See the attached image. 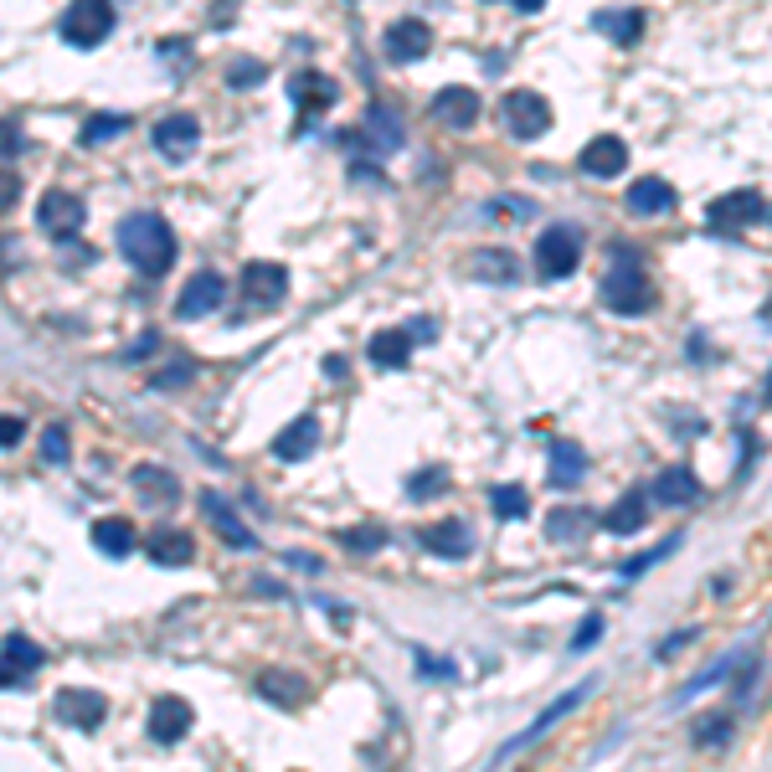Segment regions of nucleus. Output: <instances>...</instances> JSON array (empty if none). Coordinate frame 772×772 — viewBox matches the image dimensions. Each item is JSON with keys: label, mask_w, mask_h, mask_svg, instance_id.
I'll use <instances>...</instances> for the list:
<instances>
[{"label": "nucleus", "mask_w": 772, "mask_h": 772, "mask_svg": "<svg viewBox=\"0 0 772 772\" xmlns=\"http://www.w3.org/2000/svg\"><path fill=\"white\" fill-rule=\"evenodd\" d=\"M119 253L124 263H135V274L160 278L176 263V232L160 212H135L119 222Z\"/></svg>", "instance_id": "f257e3e1"}, {"label": "nucleus", "mask_w": 772, "mask_h": 772, "mask_svg": "<svg viewBox=\"0 0 772 772\" xmlns=\"http://www.w3.org/2000/svg\"><path fill=\"white\" fill-rule=\"evenodd\" d=\"M603 309H613V315H623V319L649 315L654 309V283L634 257H623V263L608 268V278H603Z\"/></svg>", "instance_id": "f03ea898"}, {"label": "nucleus", "mask_w": 772, "mask_h": 772, "mask_svg": "<svg viewBox=\"0 0 772 772\" xmlns=\"http://www.w3.org/2000/svg\"><path fill=\"white\" fill-rule=\"evenodd\" d=\"M114 31V0H73L62 16V41L67 47H103Z\"/></svg>", "instance_id": "7ed1b4c3"}, {"label": "nucleus", "mask_w": 772, "mask_h": 772, "mask_svg": "<svg viewBox=\"0 0 772 772\" xmlns=\"http://www.w3.org/2000/svg\"><path fill=\"white\" fill-rule=\"evenodd\" d=\"M577 263H582V238H577L572 227H546L535 238V268H541V278H572Z\"/></svg>", "instance_id": "20e7f679"}, {"label": "nucleus", "mask_w": 772, "mask_h": 772, "mask_svg": "<svg viewBox=\"0 0 772 772\" xmlns=\"http://www.w3.org/2000/svg\"><path fill=\"white\" fill-rule=\"evenodd\" d=\"M83 217H88V206H83V197H73V191H62V186H52V191H41L37 201V222L47 238H78L83 232Z\"/></svg>", "instance_id": "39448f33"}, {"label": "nucleus", "mask_w": 772, "mask_h": 772, "mask_svg": "<svg viewBox=\"0 0 772 772\" xmlns=\"http://www.w3.org/2000/svg\"><path fill=\"white\" fill-rule=\"evenodd\" d=\"M499 109H505V129H510L515 139H541L552 129V109H546V99L531 93V88H510V93L499 99Z\"/></svg>", "instance_id": "423d86ee"}, {"label": "nucleus", "mask_w": 772, "mask_h": 772, "mask_svg": "<svg viewBox=\"0 0 772 772\" xmlns=\"http://www.w3.org/2000/svg\"><path fill=\"white\" fill-rule=\"evenodd\" d=\"M587 695H593V685H577V691H567V695H556L552 706H546V711L535 716V721H531V726H526V732H520V736H510V742H505V747H499V757H495V768H499V762H510V757H515V752H526V747H531V742H541V736L552 732L556 721H561V716H572V711H577V706H582V700H587Z\"/></svg>", "instance_id": "0eeeda50"}, {"label": "nucleus", "mask_w": 772, "mask_h": 772, "mask_svg": "<svg viewBox=\"0 0 772 772\" xmlns=\"http://www.w3.org/2000/svg\"><path fill=\"white\" fill-rule=\"evenodd\" d=\"M52 711H58L62 726H78V732H99L103 716H109V695L103 691H58V700H52Z\"/></svg>", "instance_id": "6e6552de"}, {"label": "nucleus", "mask_w": 772, "mask_h": 772, "mask_svg": "<svg viewBox=\"0 0 772 772\" xmlns=\"http://www.w3.org/2000/svg\"><path fill=\"white\" fill-rule=\"evenodd\" d=\"M336 78H325V73H294L289 78V99H294L299 109V129H309V119L315 114H325V109H336Z\"/></svg>", "instance_id": "1a4fd4ad"}, {"label": "nucleus", "mask_w": 772, "mask_h": 772, "mask_svg": "<svg viewBox=\"0 0 772 772\" xmlns=\"http://www.w3.org/2000/svg\"><path fill=\"white\" fill-rule=\"evenodd\" d=\"M227 299V278L212 274V268H201L186 289H180L176 299V315L180 319H206V315H217V304Z\"/></svg>", "instance_id": "9d476101"}, {"label": "nucleus", "mask_w": 772, "mask_h": 772, "mask_svg": "<svg viewBox=\"0 0 772 772\" xmlns=\"http://www.w3.org/2000/svg\"><path fill=\"white\" fill-rule=\"evenodd\" d=\"M768 217V201L762 191H726V197H716L706 206V222L711 227H752V222Z\"/></svg>", "instance_id": "9b49d317"}, {"label": "nucleus", "mask_w": 772, "mask_h": 772, "mask_svg": "<svg viewBox=\"0 0 772 772\" xmlns=\"http://www.w3.org/2000/svg\"><path fill=\"white\" fill-rule=\"evenodd\" d=\"M577 165H582V176H593V180H613L629 170V144L618 135H597L587 139V150L577 155Z\"/></svg>", "instance_id": "f8f14e48"}, {"label": "nucleus", "mask_w": 772, "mask_h": 772, "mask_svg": "<svg viewBox=\"0 0 772 772\" xmlns=\"http://www.w3.org/2000/svg\"><path fill=\"white\" fill-rule=\"evenodd\" d=\"M283 294H289L283 263H248V268H242V299H248L253 309H274Z\"/></svg>", "instance_id": "ddd939ff"}, {"label": "nucleus", "mask_w": 772, "mask_h": 772, "mask_svg": "<svg viewBox=\"0 0 772 772\" xmlns=\"http://www.w3.org/2000/svg\"><path fill=\"white\" fill-rule=\"evenodd\" d=\"M197 144H201V124L197 114H165V119L155 124V150L165 160H191L197 155Z\"/></svg>", "instance_id": "4468645a"}, {"label": "nucleus", "mask_w": 772, "mask_h": 772, "mask_svg": "<svg viewBox=\"0 0 772 772\" xmlns=\"http://www.w3.org/2000/svg\"><path fill=\"white\" fill-rule=\"evenodd\" d=\"M433 52V26L417 16H402L396 26H387V58L392 62H422Z\"/></svg>", "instance_id": "2eb2a0df"}, {"label": "nucleus", "mask_w": 772, "mask_h": 772, "mask_svg": "<svg viewBox=\"0 0 772 772\" xmlns=\"http://www.w3.org/2000/svg\"><path fill=\"white\" fill-rule=\"evenodd\" d=\"M191 721H197V711L180 695H160L155 706H150V736H155L160 747H176L180 736L191 732Z\"/></svg>", "instance_id": "dca6fc26"}, {"label": "nucleus", "mask_w": 772, "mask_h": 772, "mask_svg": "<svg viewBox=\"0 0 772 772\" xmlns=\"http://www.w3.org/2000/svg\"><path fill=\"white\" fill-rule=\"evenodd\" d=\"M201 510H206V520H212V531L227 541V546H242V552H257V535L242 526V515L227 505V499L217 495V490H201Z\"/></svg>", "instance_id": "f3484780"}, {"label": "nucleus", "mask_w": 772, "mask_h": 772, "mask_svg": "<svg viewBox=\"0 0 772 772\" xmlns=\"http://www.w3.org/2000/svg\"><path fill=\"white\" fill-rule=\"evenodd\" d=\"M417 541H422V552L448 556V561H458V556L474 552V531H469L464 520H433V526H422V531H417Z\"/></svg>", "instance_id": "a211bd4d"}, {"label": "nucleus", "mask_w": 772, "mask_h": 772, "mask_svg": "<svg viewBox=\"0 0 772 772\" xmlns=\"http://www.w3.org/2000/svg\"><path fill=\"white\" fill-rule=\"evenodd\" d=\"M695 495H700V484H695V474L685 464L659 469L649 484V505H665V510H685V505H695Z\"/></svg>", "instance_id": "6ab92c4d"}, {"label": "nucleus", "mask_w": 772, "mask_h": 772, "mask_svg": "<svg viewBox=\"0 0 772 772\" xmlns=\"http://www.w3.org/2000/svg\"><path fill=\"white\" fill-rule=\"evenodd\" d=\"M315 448H319V417H294L274 438V458H283V464H299V458H309Z\"/></svg>", "instance_id": "aec40b11"}, {"label": "nucleus", "mask_w": 772, "mask_h": 772, "mask_svg": "<svg viewBox=\"0 0 772 772\" xmlns=\"http://www.w3.org/2000/svg\"><path fill=\"white\" fill-rule=\"evenodd\" d=\"M644 520H649V490H644V484L623 490V495H618V505H608V515H603L608 535H634Z\"/></svg>", "instance_id": "412c9836"}, {"label": "nucleus", "mask_w": 772, "mask_h": 772, "mask_svg": "<svg viewBox=\"0 0 772 772\" xmlns=\"http://www.w3.org/2000/svg\"><path fill=\"white\" fill-rule=\"evenodd\" d=\"M629 212L634 217H665V212H674V186L670 180H659V176H644L629 186Z\"/></svg>", "instance_id": "4be33fe9"}, {"label": "nucleus", "mask_w": 772, "mask_h": 772, "mask_svg": "<svg viewBox=\"0 0 772 772\" xmlns=\"http://www.w3.org/2000/svg\"><path fill=\"white\" fill-rule=\"evenodd\" d=\"M433 114L448 124V129H469V124L479 119V93L474 88H438Z\"/></svg>", "instance_id": "5701e85b"}, {"label": "nucleus", "mask_w": 772, "mask_h": 772, "mask_svg": "<svg viewBox=\"0 0 772 772\" xmlns=\"http://www.w3.org/2000/svg\"><path fill=\"white\" fill-rule=\"evenodd\" d=\"M257 695L274 700V706H304L309 700V680L294 670H268V674H257Z\"/></svg>", "instance_id": "b1692460"}, {"label": "nucleus", "mask_w": 772, "mask_h": 772, "mask_svg": "<svg viewBox=\"0 0 772 772\" xmlns=\"http://www.w3.org/2000/svg\"><path fill=\"white\" fill-rule=\"evenodd\" d=\"M366 356H371V366H381V371L407 366V360H413V330H377L371 345H366Z\"/></svg>", "instance_id": "393cba45"}, {"label": "nucleus", "mask_w": 772, "mask_h": 772, "mask_svg": "<svg viewBox=\"0 0 772 772\" xmlns=\"http://www.w3.org/2000/svg\"><path fill=\"white\" fill-rule=\"evenodd\" d=\"M582 474H587V454H582V443L556 438L552 443V484L556 490H567V484H582Z\"/></svg>", "instance_id": "a878e982"}, {"label": "nucleus", "mask_w": 772, "mask_h": 772, "mask_svg": "<svg viewBox=\"0 0 772 772\" xmlns=\"http://www.w3.org/2000/svg\"><path fill=\"white\" fill-rule=\"evenodd\" d=\"M191 556H197V541L186 531H155L150 535V561L155 567H191Z\"/></svg>", "instance_id": "bb28decb"}, {"label": "nucleus", "mask_w": 772, "mask_h": 772, "mask_svg": "<svg viewBox=\"0 0 772 772\" xmlns=\"http://www.w3.org/2000/svg\"><path fill=\"white\" fill-rule=\"evenodd\" d=\"M360 139H371V150H377V155H392L396 144H402V119H396L387 103H371V114H366V135Z\"/></svg>", "instance_id": "cd10ccee"}, {"label": "nucleus", "mask_w": 772, "mask_h": 772, "mask_svg": "<svg viewBox=\"0 0 772 772\" xmlns=\"http://www.w3.org/2000/svg\"><path fill=\"white\" fill-rule=\"evenodd\" d=\"M93 546H99L103 556H129L135 552V526L124 520V515H109V520H93Z\"/></svg>", "instance_id": "c85d7f7f"}, {"label": "nucleus", "mask_w": 772, "mask_h": 772, "mask_svg": "<svg viewBox=\"0 0 772 772\" xmlns=\"http://www.w3.org/2000/svg\"><path fill=\"white\" fill-rule=\"evenodd\" d=\"M135 490L139 499H160V505H176L180 499V484L170 469H160V464H139L135 469Z\"/></svg>", "instance_id": "c756f323"}, {"label": "nucleus", "mask_w": 772, "mask_h": 772, "mask_svg": "<svg viewBox=\"0 0 772 772\" xmlns=\"http://www.w3.org/2000/svg\"><path fill=\"white\" fill-rule=\"evenodd\" d=\"M0 659H5L16 674H37L47 654H41V644H31L26 634H5V644H0Z\"/></svg>", "instance_id": "7c9ffc66"}, {"label": "nucleus", "mask_w": 772, "mask_h": 772, "mask_svg": "<svg viewBox=\"0 0 772 772\" xmlns=\"http://www.w3.org/2000/svg\"><path fill=\"white\" fill-rule=\"evenodd\" d=\"M490 510H495L499 520H526V515H531V490H526V484H495V490H490Z\"/></svg>", "instance_id": "2f4dec72"}, {"label": "nucleus", "mask_w": 772, "mask_h": 772, "mask_svg": "<svg viewBox=\"0 0 772 772\" xmlns=\"http://www.w3.org/2000/svg\"><path fill=\"white\" fill-rule=\"evenodd\" d=\"M345 552H356V556H371V552H381L392 535H387V526H377V520H366V526H345V531L336 535Z\"/></svg>", "instance_id": "473e14b6"}, {"label": "nucleus", "mask_w": 772, "mask_h": 772, "mask_svg": "<svg viewBox=\"0 0 772 772\" xmlns=\"http://www.w3.org/2000/svg\"><path fill=\"white\" fill-rule=\"evenodd\" d=\"M587 526H593V515L577 510V505H567V510H552V520H546V535H552V541H582V535H587Z\"/></svg>", "instance_id": "72a5a7b5"}, {"label": "nucleus", "mask_w": 772, "mask_h": 772, "mask_svg": "<svg viewBox=\"0 0 772 772\" xmlns=\"http://www.w3.org/2000/svg\"><path fill=\"white\" fill-rule=\"evenodd\" d=\"M597 31L629 47V41H638V31H644V16H638V11H603V16H597Z\"/></svg>", "instance_id": "f704fd0d"}, {"label": "nucleus", "mask_w": 772, "mask_h": 772, "mask_svg": "<svg viewBox=\"0 0 772 772\" xmlns=\"http://www.w3.org/2000/svg\"><path fill=\"white\" fill-rule=\"evenodd\" d=\"M124 129H129V119H124V114H88L78 139L88 144V150H99V144H109V139L124 135Z\"/></svg>", "instance_id": "c9c22d12"}, {"label": "nucleus", "mask_w": 772, "mask_h": 772, "mask_svg": "<svg viewBox=\"0 0 772 772\" xmlns=\"http://www.w3.org/2000/svg\"><path fill=\"white\" fill-rule=\"evenodd\" d=\"M732 711H711V716H700L695 721V732H691V742L695 747H721V742H732Z\"/></svg>", "instance_id": "e433bc0d"}, {"label": "nucleus", "mask_w": 772, "mask_h": 772, "mask_svg": "<svg viewBox=\"0 0 772 772\" xmlns=\"http://www.w3.org/2000/svg\"><path fill=\"white\" fill-rule=\"evenodd\" d=\"M474 274L479 278H490V283H515V278H520V268H515V257L510 253H479L474 257Z\"/></svg>", "instance_id": "4c0bfd02"}, {"label": "nucleus", "mask_w": 772, "mask_h": 772, "mask_svg": "<svg viewBox=\"0 0 772 772\" xmlns=\"http://www.w3.org/2000/svg\"><path fill=\"white\" fill-rule=\"evenodd\" d=\"M448 490V469H417L413 479H407V495L413 499H433Z\"/></svg>", "instance_id": "58836bf2"}, {"label": "nucleus", "mask_w": 772, "mask_h": 772, "mask_svg": "<svg viewBox=\"0 0 772 772\" xmlns=\"http://www.w3.org/2000/svg\"><path fill=\"white\" fill-rule=\"evenodd\" d=\"M67 454H73V443H67V428H47V433H41V458H47V464H62Z\"/></svg>", "instance_id": "ea45409f"}, {"label": "nucleus", "mask_w": 772, "mask_h": 772, "mask_svg": "<svg viewBox=\"0 0 772 772\" xmlns=\"http://www.w3.org/2000/svg\"><path fill=\"white\" fill-rule=\"evenodd\" d=\"M670 552H680V535H670V541H665V546H659V552L638 556V561H623V577H638V572H649L654 561H665V556H670Z\"/></svg>", "instance_id": "a19ab883"}, {"label": "nucleus", "mask_w": 772, "mask_h": 772, "mask_svg": "<svg viewBox=\"0 0 772 772\" xmlns=\"http://www.w3.org/2000/svg\"><path fill=\"white\" fill-rule=\"evenodd\" d=\"M186 381H191V360H176V366L155 371V387H160V392H176V387H186Z\"/></svg>", "instance_id": "79ce46f5"}, {"label": "nucleus", "mask_w": 772, "mask_h": 772, "mask_svg": "<svg viewBox=\"0 0 772 772\" xmlns=\"http://www.w3.org/2000/svg\"><path fill=\"white\" fill-rule=\"evenodd\" d=\"M597 634H603V613H587L582 623H577L572 649H577V654H582V649H593V644H597Z\"/></svg>", "instance_id": "37998d69"}, {"label": "nucleus", "mask_w": 772, "mask_h": 772, "mask_svg": "<svg viewBox=\"0 0 772 772\" xmlns=\"http://www.w3.org/2000/svg\"><path fill=\"white\" fill-rule=\"evenodd\" d=\"M227 83H232V88H253V83H263V67H257V62H232V67H227Z\"/></svg>", "instance_id": "c03bdc74"}, {"label": "nucleus", "mask_w": 772, "mask_h": 772, "mask_svg": "<svg viewBox=\"0 0 772 772\" xmlns=\"http://www.w3.org/2000/svg\"><path fill=\"white\" fill-rule=\"evenodd\" d=\"M21 438H26V422L11 413H0V448H16Z\"/></svg>", "instance_id": "a18cd8bd"}, {"label": "nucleus", "mask_w": 772, "mask_h": 772, "mask_svg": "<svg viewBox=\"0 0 772 772\" xmlns=\"http://www.w3.org/2000/svg\"><path fill=\"white\" fill-rule=\"evenodd\" d=\"M21 155V129L11 119H0V160H16Z\"/></svg>", "instance_id": "49530a36"}, {"label": "nucleus", "mask_w": 772, "mask_h": 772, "mask_svg": "<svg viewBox=\"0 0 772 772\" xmlns=\"http://www.w3.org/2000/svg\"><path fill=\"white\" fill-rule=\"evenodd\" d=\"M31 685V674H16L5 659H0V691H26Z\"/></svg>", "instance_id": "de8ad7c7"}, {"label": "nucleus", "mask_w": 772, "mask_h": 772, "mask_svg": "<svg viewBox=\"0 0 772 772\" xmlns=\"http://www.w3.org/2000/svg\"><path fill=\"white\" fill-rule=\"evenodd\" d=\"M150 351H160V336H139V345H129L124 360H139V356H150Z\"/></svg>", "instance_id": "09e8293b"}, {"label": "nucleus", "mask_w": 772, "mask_h": 772, "mask_svg": "<svg viewBox=\"0 0 772 772\" xmlns=\"http://www.w3.org/2000/svg\"><path fill=\"white\" fill-rule=\"evenodd\" d=\"M21 197V186H16V176L11 170H0V206H11V201Z\"/></svg>", "instance_id": "8fccbe9b"}, {"label": "nucleus", "mask_w": 772, "mask_h": 772, "mask_svg": "<svg viewBox=\"0 0 772 772\" xmlns=\"http://www.w3.org/2000/svg\"><path fill=\"white\" fill-rule=\"evenodd\" d=\"M691 638H695V629H680V634H674V638H670V644H665V649H659V654H674V649H685Z\"/></svg>", "instance_id": "3c124183"}, {"label": "nucleus", "mask_w": 772, "mask_h": 772, "mask_svg": "<svg viewBox=\"0 0 772 772\" xmlns=\"http://www.w3.org/2000/svg\"><path fill=\"white\" fill-rule=\"evenodd\" d=\"M515 5H520V11H541L546 0H515Z\"/></svg>", "instance_id": "603ef678"}, {"label": "nucleus", "mask_w": 772, "mask_h": 772, "mask_svg": "<svg viewBox=\"0 0 772 772\" xmlns=\"http://www.w3.org/2000/svg\"><path fill=\"white\" fill-rule=\"evenodd\" d=\"M768 402H772V371H768Z\"/></svg>", "instance_id": "864d4df0"}]
</instances>
